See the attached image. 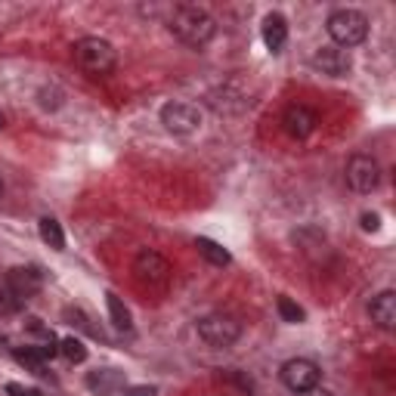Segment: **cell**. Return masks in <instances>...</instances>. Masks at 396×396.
I'll use <instances>...</instances> for the list:
<instances>
[{"instance_id":"6da1fadb","label":"cell","mask_w":396,"mask_h":396,"mask_svg":"<svg viewBox=\"0 0 396 396\" xmlns=\"http://www.w3.org/2000/svg\"><path fill=\"white\" fill-rule=\"evenodd\" d=\"M167 28H170V34L177 37V41H183L186 47H195L198 50V47H204V43L214 37L217 25H214V19L201 10V6L179 3V6H173Z\"/></svg>"},{"instance_id":"7a4b0ae2","label":"cell","mask_w":396,"mask_h":396,"mask_svg":"<svg viewBox=\"0 0 396 396\" xmlns=\"http://www.w3.org/2000/svg\"><path fill=\"white\" fill-rule=\"evenodd\" d=\"M74 56V65L80 72L93 74V78H102V74H111L118 65V56H115V47L102 37H80L72 50Z\"/></svg>"},{"instance_id":"3957f363","label":"cell","mask_w":396,"mask_h":396,"mask_svg":"<svg viewBox=\"0 0 396 396\" xmlns=\"http://www.w3.org/2000/svg\"><path fill=\"white\" fill-rule=\"evenodd\" d=\"M325 28H328V37L334 41V47L350 50V47H359L368 37V19L359 10H334L328 16Z\"/></svg>"},{"instance_id":"277c9868","label":"cell","mask_w":396,"mask_h":396,"mask_svg":"<svg viewBox=\"0 0 396 396\" xmlns=\"http://www.w3.org/2000/svg\"><path fill=\"white\" fill-rule=\"evenodd\" d=\"M198 338L208 346H232L241 338V322L235 316L226 313H210L204 319H198Z\"/></svg>"},{"instance_id":"5b68a950","label":"cell","mask_w":396,"mask_h":396,"mask_svg":"<svg viewBox=\"0 0 396 396\" xmlns=\"http://www.w3.org/2000/svg\"><path fill=\"white\" fill-rule=\"evenodd\" d=\"M133 278L140 285H146V288H161V285L170 278V263H167V257H161L158 251L142 248L133 257Z\"/></svg>"},{"instance_id":"8992f818","label":"cell","mask_w":396,"mask_h":396,"mask_svg":"<svg viewBox=\"0 0 396 396\" xmlns=\"http://www.w3.org/2000/svg\"><path fill=\"white\" fill-rule=\"evenodd\" d=\"M278 375H282V384L291 393H307V390L319 387V381H322V368L313 359H288Z\"/></svg>"},{"instance_id":"52a82bcc","label":"cell","mask_w":396,"mask_h":396,"mask_svg":"<svg viewBox=\"0 0 396 396\" xmlns=\"http://www.w3.org/2000/svg\"><path fill=\"white\" fill-rule=\"evenodd\" d=\"M346 183H350L353 192L368 195V192H375L377 183H381V164H377L371 155H353V158L346 161Z\"/></svg>"},{"instance_id":"ba28073f","label":"cell","mask_w":396,"mask_h":396,"mask_svg":"<svg viewBox=\"0 0 396 396\" xmlns=\"http://www.w3.org/2000/svg\"><path fill=\"white\" fill-rule=\"evenodd\" d=\"M161 124L177 136H192L201 130V111L189 102H167L161 109Z\"/></svg>"},{"instance_id":"9c48e42d","label":"cell","mask_w":396,"mask_h":396,"mask_svg":"<svg viewBox=\"0 0 396 396\" xmlns=\"http://www.w3.org/2000/svg\"><path fill=\"white\" fill-rule=\"evenodd\" d=\"M309 65L319 68L322 74H328V78H346L350 74V53L340 47H334V43H328V47H319L313 53V59H309Z\"/></svg>"},{"instance_id":"30bf717a","label":"cell","mask_w":396,"mask_h":396,"mask_svg":"<svg viewBox=\"0 0 396 396\" xmlns=\"http://www.w3.org/2000/svg\"><path fill=\"white\" fill-rule=\"evenodd\" d=\"M6 288H10L12 294H19L22 300H28V297H34L37 291L43 288V276L34 266H12V270L6 272Z\"/></svg>"},{"instance_id":"8fae6325","label":"cell","mask_w":396,"mask_h":396,"mask_svg":"<svg viewBox=\"0 0 396 396\" xmlns=\"http://www.w3.org/2000/svg\"><path fill=\"white\" fill-rule=\"evenodd\" d=\"M282 124H285V133L288 136H294V140H307V136L316 130L319 118H316V111L307 109V105H288Z\"/></svg>"},{"instance_id":"7c38bea8","label":"cell","mask_w":396,"mask_h":396,"mask_svg":"<svg viewBox=\"0 0 396 396\" xmlns=\"http://www.w3.org/2000/svg\"><path fill=\"white\" fill-rule=\"evenodd\" d=\"M368 313H371V322H375L377 328L390 331V328L396 325V294L393 291H381V294L368 303Z\"/></svg>"},{"instance_id":"4fadbf2b","label":"cell","mask_w":396,"mask_h":396,"mask_svg":"<svg viewBox=\"0 0 396 396\" xmlns=\"http://www.w3.org/2000/svg\"><path fill=\"white\" fill-rule=\"evenodd\" d=\"M285 41H288V22H285V16H278V12H270V16L263 19V43H266V50H270V53H282Z\"/></svg>"},{"instance_id":"5bb4252c","label":"cell","mask_w":396,"mask_h":396,"mask_svg":"<svg viewBox=\"0 0 396 396\" xmlns=\"http://www.w3.org/2000/svg\"><path fill=\"white\" fill-rule=\"evenodd\" d=\"M87 387L96 390V393H102V396H109V393H115V390H124L127 384H124L121 371L102 368V371H90V375H87Z\"/></svg>"},{"instance_id":"9a60e30c","label":"cell","mask_w":396,"mask_h":396,"mask_svg":"<svg viewBox=\"0 0 396 396\" xmlns=\"http://www.w3.org/2000/svg\"><path fill=\"white\" fill-rule=\"evenodd\" d=\"M195 248H198V254H201V257L208 260V263H214V266H226L229 260H232V257H229L226 248L217 245L214 239H204V235H201V239H195Z\"/></svg>"},{"instance_id":"2e32d148","label":"cell","mask_w":396,"mask_h":396,"mask_svg":"<svg viewBox=\"0 0 396 396\" xmlns=\"http://www.w3.org/2000/svg\"><path fill=\"white\" fill-rule=\"evenodd\" d=\"M105 307H109V316H111V325L118 328V331H130V325H133V322H130V309L124 307V300L118 294H105Z\"/></svg>"},{"instance_id":"e0dca14e","label":"cell","mask_w":396,"mask_h":396,"mask_svg":"<svg viewBox=\"0 0 396 396\" xmlns=\"http://www.w3.org/2000/svg\"><path fill=\"white\" fill-rule=\"evenodd\" d=\"M37 226H41V239L47 241L50 248H56V251H62V248H65V232H62V226L53 220V217H43Z\"/></svg>"},{"instance_id":"ac0fdd59","label":"cell","mask_w":396,"mask_h":396,"mask_svg":"<svg viewBox=\"0 0 396 396\" xmlns=\"http://www.w3.org/2000/svg\"><path fill=\"white\" fill-rule=\"evenodd\" d=\"M276 307H278V316H282L285 322H291V325H297V322L307 319V313H303V309L297 307V303L291 300V297H285V294L276 300Z\"/></svg>"},{"instance_id":"d6986e66","label":"cell","mask_w":396,"mask_h":396,"mask_svg":"<svg viewBox=\"0 0 396 396\" xmlns=\"http://www.w3.org/2000/svg\"><path fill=\"white\" fill-rule=\"evenodd\" d=\"M16 362L25 365L28 371H34V375H43V356L34 350V346H25V350H16Z\"/></svg>"},{"instance_id":"ffe728a7","label":"cell","mask_w":396,"mask_h":396,"mask_svg":"<svg viewBox=\"0 0 396 396\" xmlns=\"http://www.w3.org/2000/svg\"><path fill=\"white\" fill-rule=\"evenodd\" d=\"M59 353L68 359V362H84V359H87V346L80 344L78 338H65V340H59Z\"/></svg>"},{"instance_id":"44dd1931","label":"cell","mask_w":396,"mask_h":396,"mask_svg":"<svg viewBox=\"0 0 396 396\" xmlns=\"http://www.w3.org/2000/svg\"><path fill=\"white\" fill-rule=\"evenodd\" d=\"M22 303H25L22 297L12 294V291L6 288V285L0 288V316H12V313H19V309H22Z\"/></svg>"},{"instance_id":"7402d4cb","label":"cell","mask_w":396,"mask_h":396,"mask_svg":"<svg viewBox=\"0 0 396 396\" xmlns=\"http://www.w3.org/2000/svg\"><path fill=\"white\" fill-rule=\"evenodd\" d=\"M377 226H381V217H377V214H362V229H365V232H375Z\"/></svg>"},{"instance_id":"603a6c76","label":"cell","mask_w":396,"mask_h":396,"mask_svg":"<svg viewBox=\"0 0 396 396\" xmlns=\"http://www.w3.org/2000/svg\"><path fill=\"white\" fill-rule=\"evenodd\" d=\"M155 387H124V396H155Z\"/></svg>"},{"instance_id":"cb8c5ba5","label":"cell","mask_w":396,"mask_h":396,"mask_svg":"<svg viewBox=\"0 0 396 396\" xmlns=\"http://www.w3.org/2000/svg\"><path fill=\"white\" fill-rule=\"evenodd\" d=\"M297 396H331L328 390H319V387H313V390H307V393H297Z\"/></svg>"},{"instance_id":"d4e9b609","label":"cell","mask_w":396,"mask_h":396,"mask_svg":"<svg viewBox=\"0 0 396 396\" xmlns=\"http://www.w3.org/2000/svg\"><path fill=\"white\" fill-rule=\"evenodd\" d=\"M25 396H41V393H37V390H25Z\"/></svg>"},{"instance_id":"484cf974","label":"cell","mask_w":396,"mask_h":396,"mask_svg":"<svg viewBox=\"0 0 396 396\" xmlns=\"http://www.w3.org/2000/svg\"><path fill=\"white\" fill-rule=\"evenodd\" d=\"M0 198H3V179H0Z\"/></svg>"},{"instance_id":"4316f807","label":"cell","mask_w":396,"mask_h":396,"mask_svg":"<svg viewBox=\"0 0 396 396\" xmlns=\"http://www.w3.org/2000/svg\"><path fill=\"white\" fill-rule=\"evenodd\" d=\"M3 124H6V118H3V115H0V127H3Z\"/></svg>"}]
</instances>
